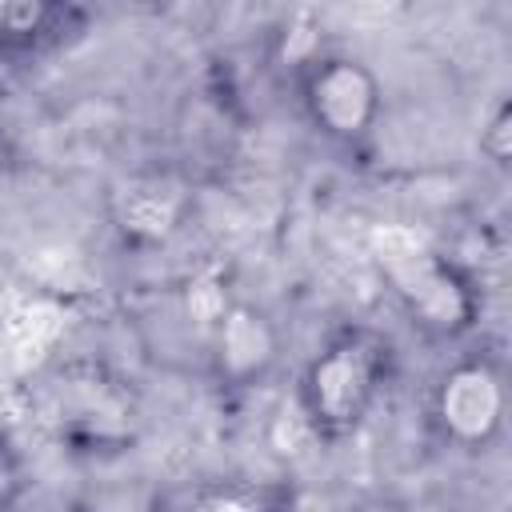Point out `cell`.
<instances>
[{"instance_id": "6da1fadb", "label": "cell", "mask_w": 512, "mask_h": 512, "mask_svg": "<svg viewBox=\"0 0 512 512\" xmlns=\"http://www.w3.org/2000/svg\"><path fill=\"white\" fill-rule=\"evenodd\" d=\"M396 368V352L384 332L368 324L336 328L300 368L296 412L316 444L352 440L376 412Z\"/></svg>"}, {"instance_id": "7a4b0ae2", "label": "cell", "mask_w": 512, "mask_h": 512, "mask_svg": "<svg viewBox=\"0 0 512 512\" xmlns=\"http://www.w3.org/2000/svg\"><path fill=\"white\" fill-rule=\"evenodd\" d=\"M376 272L396 300V308L432 340H464L484 320L480 280L444 248L388 228L372 244Z\"/></svg>"}, {"instance_id": "3957f363", "label": "cell", "mask_w": 512, "mask_h": 512, "mask_svg": "<svg viewBox=\"0 0 512 512\" xmlns=\"http://www.w3.org/2000/svg\"><path fill=\"white\" fill-rule=\"evenodd\" d=\"M508 384L492 352H464L428 388V424L452 452H488L504 436Z\"/></svg>"}, {"instance_id": "277c9868", "label": "cell", "mask_w": 512, "mask_h": 512, "mask_svg": "<svg viewBox=\"0 0 512 512\" xmlns=\"http://www.w3.org/2000/svg\"><path fill=\"white\" fill-rule=\"evenodd\" d=\"M48 416L76 452H124L136 436L140 408L132 388L100 364H64L48 380Z\"/></svg>"}, {"instance_id": "5b68a950", "label": "cell", "mask_w": 512, "mask_h": 512, "mask_svg": "<svg viewBox=\"0 0 512 512\" xmlns=\"http://www.w3.org/2000/svg\"><path fill=\"white\" fill-rule=\"evenodd\" d=\"M296 96L308 124L340 148H360L384 112L380 76L352 52L320 48L296 68Z\"/></svg>"}, {"instance_id": "8992f818", "label": "cell", "mask_w": 512, "mask_h": 512, "mask_svg": "<svg viewBox=\"0 0 512 512\" xmlns=\"http://www.w3.org/2000/svg\"><path fill=\"white\" fill-rule=\"evenodd\" d=\"M208 348H212L216 384L244 392L272 376V368L280 364L284 340H280L276 320L260 304L232 296L220 308V316L208 324Z\"/></svg>"}, {"instance_id": "52a82bcc", "label": "cell", "mask_w": 512, "mask_h": 512, "mask_svg": "<svg viewBox=\"0 0 512 512\" xmlns=\"http://www.w3.org/2000/svg\"><path fill=\"white\" fill-rule=\"evenodd\" d=\"M160 512H296V488L280 476H212L160 500Z\"/></svg>"}, {"instance_id": "ba28073f", "label": "cell", "mask_w": 512, "mask_h": 512, "mask_svg": "<svg viewBox=\"0 0 512 512\" xmlns=\"http://www.w3.org/2000/svg\"><path fill=\"white\" fill-rule=\"evenodd\" d=\"M88 12L56 0H0V56L44 52L84 32Z\"/></svg>"}, {"instance_id": "9c48e42d", "label": "cell", "mask_w": 512, "mask_h": 512, "mask_svg": "<svg viewBox=\"0 0 512 512\" xmlns=\"http://www.w3.org/2000/svg\"><path fill=\"white\" fill-rule=\"evenodd\" d=\"M112 204H116V228L128 240L156 244L184 220L188 196L168 176H140V180H128Z\"/></svg>"}, {"instance_id": "30bf717a", "label": "cell", "mask_w": 512, "mask_h": 512, "mask_svg": "<svg viewBox=\"0 0 512 512\" xmlns=\"http://www.w3.org/2000/svg\"><path fill=\"white\" fill-rule=\"evenodd\" d=\"M480 156L492 168H508V156H512V104H508V96H500L480 124Z\"/></svg>"}, {"instance_id": "8fae6325", "label": "cell", "mask_w": 512, "mask_h": 512, "mask_svg": "<svg viewBox=\"0 0 512 512\" xmlns=\"http://www.w3.org/2000/svg\"><path fill=\"white\" fill-rule=\"evenodd\" d=\"M28 488V468H24V452L16 448L12 432L0 424V512H12L16 500Z\"/></svg>"}, {"instance_id": "7c38bea8", "label": "cell", "mask_w": 512, "mask_h": 512, "mask_svg": "<svg viewBox=\"0 0 512 512\" xmlns=\"http://www.w3.org/2000/svg\"><path fill=\"white\" fill-rule=\"evenodd\" d=\"M356 512H404V508H396V504H364Z\"/></svg>"}]
</instances>
